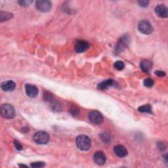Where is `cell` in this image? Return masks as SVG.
Listing matches in <instances>:
<instances>
[{"instance_id": "8", "label": "cell", "mask_w": 168, "mask_h": 168, "mask_svg": "<svg viewBox=\"0 0 168 168\" xmlns=\"http://www.w3.org/2000/svg\"><path fill=\"white\" fill-rule=\"evenodd\" d=\"M94 162L99 165H104L106 162V158L104 153L103 151H97L94 154Z\"/></svg>"}, {"instance_id": "6", "label": "cell", "mask_w": 168, "mask_h": 168, "mask_svg": "<svg viewBox=\"0 0 168 168\" xmlns=\"http://www.w3.org/2000/svg\"><path fill=\"white\" fill-rule=\"evenodd\" d=\"M138 29L141 32L144 33V34L149 35L152 33L153 28L151 24L147 21H141L138 25Z\"/></svg>"}, {"instance_id": "20", "label": "cell", "mask_w": 168, "mask_h": 168, "mask_svg": "<svg viewBox=\"0 0 168 168\" xmlns=\"http://www.w3.org/2000/svg\"><path fill=\"white\" fill-rule=\"evenodd\" d=\"M45 166V163L43 162H32L31 164V167L34 168H39V167H43Z\"/></svg>"}, {"instance_id": "23", "label": "cell", "mask_w": 168, "mask_h": 168, "mask_svg": "<svg viewBox=\"0 0 168 168\" xmlns=\"http://www.w3.org/2000/svg\"><path fill=\"white\" fill-rule=\"evenodd\" d=\"M101 138H102L103 140L104 141V142H106V143H109L110 140V137L106 133L103 134V135H101Z\"/></svg>"}, {"instance_id": "27", "label": "cell", "mask_w": 168, "mask_h": 168, "mask_svg": "<svg viewBox=\"0 0 168 168\" xmlns=\"http://www.w3.org/2000/svg\"><path fill=\"white\" fill-rule=\"evenodd\" d=\"M19 167H27L28 166L27 165H19Z\"/></svg>"}, {"instance_id": "5", "label": "cell", "mask_w": 168, "mask_h": 168, "mask_svg": "<svg viewBox=\"0 0 168 168\" xmlns=\"http://www.w3.org/2000/svg\"><path fill=\"white\" fill-rule=\"evenodd\" d=\"M89 119L91 122L97 125L102 124L104 120L103 114L97 110L90 112L89 114Z\"/></svg>"}, {"instance_id": "24", "label": "cell", "mask_w": 168, "mask_h": 168, "mask_svg": "<svg viewBox=\"0 0 168 168\" xmlns=\"http://www.w3.org/2000/svg\"><path fill=\"white\" fill-rule=\"evenodd\" d=\"M138 3L140 5V6L143 7V8H146V7L149 5V2L146 1V0H142V1H139Z\"/></svg>"}, {"instance_id": "16", "label": "cell", "mask_w": 168, "mask_h": 168, "mask_svg": "<svg viewBox=\"0 0 168 168\" xmlns=\"http://www.w3.org/2000/svg\"><path fill=\"white\" fill-rule=\"evenodd\" d=\"M13 15L7 12H1L0 13V17H1V21L3 22L4 21H7V20L10 19L13 17Z\"/></svg>"}, {"instance_id": "25", "label": "cell", "mask_w": 168, "mask_h": 168, "mask_svg": "<svg viewBox=\"0 0 168 168\" xmlns=\"http://www.w3.org/2000/svg\"><path fill=\"white\" fill-rule=\"evenodd\" d=\"M70 112L72 113V115H77V114H78V113L79 112V110L76 106H72V109H70Z\"/></svg>"}, {"instance_id": "3", "label": "cell", "mask_w": 168, "mask_h": 168, "mask_svg": "<svg viewBox=\"0 0 168 168\" xmlns=\"http://www.w3.org/2000/svg\"><path fill=\"white\" fill-rule=\"evenodd\" d=\"M33 139L38 144L45 145L49 141V135L44 131H39L33 135Z\"/></svg>"}, {"instance_id": "9", "label": "cell", "mask_w": 168, "mask_h": 168, "mask_svg": "<svg viewBox=\"0 0 168 168\" xmlns=\"http://www.w3.org/2000/svg\"><path fill=\"white\" fill-rule=\"evenodd\" d=\"M89 48V45L88 42L83 41V40H80V41H78L76 43L75 45V51L78 53H82L87 51Z\"/></svg>"}, {"instance_id": "10", "label": "cell", "mask_w": 168, "mask_h": 168, "mask_svg": "<svg viewBox=\"0 0 168 168\" xmlns=\"http://www.w3.org/2000/svg\"><path fill=\"white\" fill-rule=\"evenodd\" d=\"M114 152L116 154V156H118L120 158L125 157L127 156V154H128L127 150L125 149V147L121 145H118L114 146Z\"/></svg>"}, {"instance_id": "12", "label": "cell", "mask_w": 168, "mask_h": 168, "mask_svg": "<svg viewBox=\"0 0 168 168\" xmlns=\"http://www.w3.org/2000/svg\"><path fill=\"white\" fill-rule=\"evenodd\" d=\"M117 85V83L114 81L113 79H107L106 80V81H104L101 83H100L98 84V89H100V90H104V89H106L107 88H109V87H116V85Z\"/></svg>"}, {"instance_id": "22", "label": "cell", "mask_w": 168, "mask_h": 168, "mask_svg": "<svg viewBox=\"0 0 168 168\" xmlns=\"http://www.w3.org/2000/svg\"><path fill=\"white\" fill-rule=\"evenodd\" d=\"M14 145H15L16 149H17L18 150H21L23 149V146H22V145L21 143H20V142L18 140H15Z\"/></svg>"}, {"instance_id": "11", "label": "cell", "mask_w": 168, "mask_h": 168, "mask_svg": "<svg viewBox=\"0 0 168 168\" xmlns=\"http://www.w3.org/2000/svg\"><path fill=\"white\" fill-rule=\"evenodd\" d=\"M156 14L161 18H167L168 9L164 5H159L155 8Z\"/></svg>"}, {"instance_id": "26", "label": "cell", "mask_w": 168, "mask_h": 168, "mask_svg": "<svg viewBox=\"0 0 168 168\" xmlns=\"http://www.w3.org/2000/svg\"><path fill=\"white\" fill-rule=\"evenodd\" d=\"M154 74H155L156 76H159V77H164V76H165V73L164 72H163V71L158 70V71L154 72Z\"/></svg>"}, {"instance_id": "13", "label": "cell", "mask_w": 168, "mask_h": 168, "mask_svg": "<svg viewBox=\"0 0 168 168\" xmlns=\"http://www.w3.org/2000/svg\"><path fill=\"white\" fill-rule=\"evenodd\" d=\"M1 87L5 91H11L15 89L16 84L12 80H9V81L3 82L1 85Z\"/></svg>"}, {"instance_id": "17", "label": "cell", "mask_w": 168, "mask_h": 168, "mask_svg": "<svg viewBox=\"0 0 168 168\" xmlns=\"http://www.w3.org/2000/svg\"><path fill=\"white\" fill-rule=\"evenodd\" d=\"M114 67L118 70H122L124 69V63L122 61L118 60V61H116L114 63Z\"/></svg>"}, {"instance_id": "1", "label": "cell", "mask_w": 168, "mask_h": 168, "mask_svg": "<svg viewBox=\"0 0 168 168\" xmlns=\"http://www.w3.org/2000/svg\"><path fill=\"white\" fill-rule=\"evenodd\" d=\"M76 145L80 150L86 151L90 149L91 146V140L87 135H80L76 137Z\"/></svg>"}, {"instance_id": "7", "label": "cell", "mask_w": 168, "mask_h": 168, "mask_svg": "<svg viewBox=\"0 0 168 168\" xmlns=\"http://www.w3.org/2000/svg\"><path fill=\"white\" fill-rule=\"evenodd\" d=\"M25 89H26V95H27L29 97L35 98L38 96V89L36 86L33 85L32 84H27L25 85Z\"/></svg>"}, {"instance_id": "4", "label": "cell", "mask_w": 168, "mask_h": 168, "mask_svg": "<svg viewBox=\"0 0 168 168\" xmlns=\"http://www.w3.org/2000/svg\"><path fill=\"white\" fill-rule=\"evenodd\" d=\"M36 8L40 12L47 13L51 10L52 8V4L50 1L39 0V1H37L36 3Z\"/></svg>"}, {"instance_id": "15", "label": "cell", "mask_w": 168, "mask_h": 168, "mask_svg": "<svg viewBox=\"0 0 168 168\" xmlns=\"http://www.w3.org/2000/svg\"><path fill=\"white\" fill-rule=\"evenodd\" d=\"M138 111L140 112L152 114V107H151L150 104H145V105L139 107Z\"/></svg>"}, {"instance_id": "19", "label": "cell", "mask_w": 168, "mask_h": 168, "mask_svg": "<svg viewBox=\"0 0 168 168\" xmlns=\"http://www.w3.org/2000/svg\"><path fill=\"white\" fill-rule=\"evenodd\" d=\"M43 97H44V99L45 100H47V101H51V100H53V94L51 93L50 92H49V91H45L44 93Z\"/></svg>"}, {"instance_id": "2", "label": "cell", "mask_w": 168, "mask_h": 168, "mask_svg": "<svg viewBox=\"0 0 168 168\" xmlns=\"http://www.w3.org/2000/svg\"><path fill=\"white\" fill-rule=\"evenodd\" d=\"M0 112H1L2 117L5 119H12L15 116V108L9 104H5L2 105Z\"/></svg>"}, {"instance_id": "21", "label": "cell", "mask_w": 168, "mask_h": 168, "mask_svg": "<svg viewBox=\"0 0 168 168\" xmlns=\"http://www.w3.org/2000/svg\"><path fill=\"white\" fill-rule=\"evenodd\" d=\"M32 1L31 0H23V1H18V4L21 6H23V7H26V6H28L30 5L31 3H32Z\"/></svg>"}, {"instance_id": "14", "label": "cell", "mask_w": 168, "mask_h": 168, "mask_svg": "<svg viewBox=\"0 0 168 168\" xmlns=\"http://www.w3.org/2000/svg\"><path fill=\"white\" fill-rule=\"evenodd\" d=\"M140 69L144 72L148 73L150 71V70L152 68V63L150 61H149V60H144L143 61L140 62Z\"/></svg>"}, {"instance_id": "18", "label": "cell", "mask_w": 168, "mask_h": 168, "mask_svg": "<svg viewBox=\"0 0 168 168\" xmlns=\"http://www.w3.org/2000/svg\"><path fill=\"white\" fill-rule=\"evenodd\" d=\"M144 85L146 87H152L154 85V80L151 78H146L144 80Z\"/></svg>"}]
</instances>
